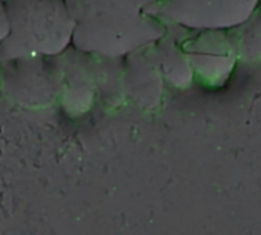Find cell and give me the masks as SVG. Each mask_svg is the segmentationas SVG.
<instances>
[{
	"mask_svg": "<svg viewBox=\"0 0 261 235\" xmlns=\"http://www.w3.org/2000/svg\"><path fill=\"white\" fill-rule=\"evenodd\" d=\"M66 2L75 23L72 46L86 54L125 58L167 32V21L148 11L156 0Z\"/></svg>",
	"mask_w": 261,
	"mask_h": 235,
	"instance_id": "obj_1",
	"label": "cell"
},
{
	"mask_svg": "<svg viewBox=\"0 0 261 235\" xmlns=\"http://www.w3.org/2000/svg\"><path fill=\"white\" fill-rule=\"evenodd\" d=\"M8 34L0 61L58 57L72 46L75 23L66 0H5Z\"/></svg>",
	"mask_w": 261,
	"mask_h": 235,
	"instance_id": "obj_2",
	"label": "cell"
},
{
	"mask_svg": "<svg viewBox=\"0 0 261 235\" xmlns=\"http://www.w3.org/2000/svg\"><path fill=\"white\" fill-rule=\"evenodd\" d=\"M2 92L14 104L40 110L60 96L58 57H26L0 61Z\"/></svg>",
	"mask_w": 261,
	"mask_h": 235,
	"instance_id": "obj_3",
	"label": "cell"
},
{
	"mask_svg": "<svg viewBox=\"0 0 261 235\" xmlns=\"http://www.w3.org/2000/svg\"><path fill=\"white\" fill-rule=\"evenodd\" d=\"M260 0H156L151 14L188 31H229L242 24Z\"/></svg>",
	"mask_w": 261,
	"mask_h": 235,
	"instance_id": "obj_4",
	"label": "cell"
},
{
	"mask_svg": "<svg viewBox=\"0 0 261 235\" xmlns=\"http://www.w3.org/2000/svg\"><path fill=\"white\" fill-rule=\"evenodd\" d=\"M184 44L193 72L206 84L219 87L225 84L234 70L239 54L228 31L206 29Z\"/></svg>",
	"mask_w": 261,
	"mask_h": 235,
	"instance_id": "obj_5",
	"label": "cell"
},
{
	"mask_svg": "<svg viewBox=\"0 0 261 235\" xmlns=\"http://www.w3.org/2000/svg\"><path fill=\"white\" fill-rule=\"evenodd\" d=\"M60 96L58 101L70 116L84 115L98 93L93 57L70 46L58 55Z\"/></svg>",
	"mask_w": 261,
	"mask_h": 235,
	"instance_id": "obj_6",
	"label": "cell"
},
{
	"mask_svg": "<svg viewBox=\"0 0 261 235\" xmlns=\"http://www.w3.org/2000/svg\"><path fill=\"white\" fill-rule=\"evenodd\" d=\"M159 66L154 43L124 58V89L142 107H153L159 101Z\"/></svg>",
	"mask_w": 261,
	"mask_h": 235,
	"instance_id": "obj_7",
	"label": "cell"
},
{
	"mask_svg": "<svg viewBox=\"0 0 261 235\" xmlns=\"http://www.w3.org/2000/svg\"><path fill=\"white\" fill-rule=\"evenodd\" d=\"M154 44L158 49L164 75H167L170 81L180 89H185L187 86H190L194 72L190 64L188 55L185 49L179 46L177 40L174 41L173 37H168V29L165 35L161 40H158Z\"/></svg>",
	"mask_w": 261,
	"mask_h": 235,
	"instance_id": "obj_8",
	"label": "cell"
},
{
	"mask_svg": "<svg viewBox=\"0 0 261 235\" xmlns=\"http://www.w3.org/2000/svg\"><path fill=\"white\" fill-rule=\"evenodd\" d=\"M236 44L239 58L254 61L261 57V0L254 12L239 26L228 31Z\"/></svg>",
	"mask_w": 261,
	"mask_h": 235,
	"instance_id": "obj_9",
	"label": "cell"
},
{
	"mask_svg": "<svg viewBox=\"0 0 261 235\" xmlns=\"http://www.w3.org/2000/svg\"><path fill=\"white\" fill-rule=\"evenodd\" d=\"M8 34V18L5 11V0H0V41Z\"/></svg>",
	"mask_w": 261,
	"mask_h": 235,
	"instance_id": "obj_10",
	"label": "cell"
},
{
	"mask_svg": "<svg viewBox=\"0 0 261 235\" xmlns=\"http://www.w3.org/2000/svg\"><path fill=\"white\" fill-rule=\"evenodd\" d=\"M2 93L3 92H2V72H0V96H2Z\"/></svg>",
	"mask_w": 261,
	"mask_h": 235,
	"instance_id": "obj_11",
	"label": "cell"
}]
</instances>
